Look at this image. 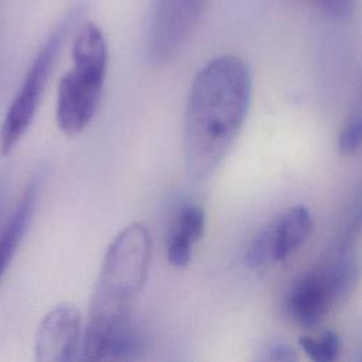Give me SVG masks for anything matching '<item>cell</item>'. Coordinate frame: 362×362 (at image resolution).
<instances>
[{
    "label": "cell",
    "instance_id": "cell-8",
    "mask_svg": "<svg viewBox=\"0 0 362 362\" xmlns=\"http://www.w3.org/2000/svg\"><path fill=\"white\" fill-rule=\"evenodd\" d=\"M81 313L72 304H58L38 324L34 358L38 362H69L79 356Z\"/></svg>",
    "mask_w": 362,
    "mask_h": 362
},
{
    "label": "cell",
    "instance_id": "cell-14",
    "mask_svg": "<svg viewBox=\"0 0 362 362\" xmlns=\"http://www.w3.org/2000/svg\"><path fill=\"white\" fill-rule=\"evenodd\" d=\"M259 359L264 362H293L298 359V355L288 342L274 339L262 348Z\"/></svg>",
    "mask_w": 362,
    "mask_h": 362
},
{
    "label": "cell",
    "instance_id": "cell-9",
    "mask_svg": "<svg viewBox=\"0 0 362 362\" xmlns=\"http://www.w3.org/2000/svg\"><path fill=\"white\" fill-rule=\"evenodd\" d=\"M41 187V177L35 175L27 184L21 199L6 226L0 230V280L8 269L33 219Z\"/></svg>",
    "mask_w": 362,
    "mask_h": 362
},
{
    "label": "cell",
    "instance_id": "cell-16",
    "mask_svg": "<svg viewBox=\"0 0 362 362\" xmlns=\"http://www.w3.org/2000/svg\"><path fill=\"white\" fill-rule=\"evenodd\" d=\"M4 195H6V189H4V181H3V178H0V223H1V219H3Z\"/></svg>",
    "mask_w": 362,
    "mask_h": 362
},
{
    "label": "cell",
    "instance_id": "cell-13",
    "mask_svg": "<svg viewBox=\"0 0 362 362\" xmlns=\"http://www.w3.org/2000/svg\"><path fill=\"white\" fill-rule=\"evenodd\" d=\"M192 243L178 236L168 235L167 239V260L174 267H185L192 257Z\"/></svg>",
    "mask_w": 362,
    "mask_h": 362
},
{
    "label": "cell",
    "instance_id": "cell-3",
    "mask_svg": "<svg viewBox=\"0 0 362 362\" xmlns=\"http://www.w3.org/2000/svg\"><path fill=\"white\" fill-rule=\"evenodd\" d=\"M72 69L59 81L55 117L68 136L81 133L93 119L107 72L109 51L103 31L86 23L72 45Z\"/></svg>",
    "mask_w": 362,
    "mask_h": 362
},
{
    "label": "cell",
    "instance_id": "cell-5",
    "mask_svg": "<svg viewBox=\"0 0 362 362\" xmlns=\"http://www.w3.org/2000/svg\"><path fill=\"white\" fill-rule=\"evenodd\" d=\"M78 11V8L71 10L45 40L11 100L0 127V153L3 156L14 148L30 127L65 37L79 14Z\"/></svg>",
    "mask_w": 362,
    "mask_h": 362
},
{
    "label": "cell",
    "instance_id": "cell-4",
    "mask_svg": "<svg viewBox=\"0 0 362 362\" xmlns=\"http://www.w3.org/2000/svg\"><path fill=\"white\" fill-rule=\"evenodd\" d=\"M356 270V260L346 247L331 252L291 283L286 296L288 318L304 329L318 327L331 308L349 294Z\"/></svg>",
    "mask_w": 362,
    "mask_h": 362
},
{
    "label": "cell",
    "instance_id": "cell-12",
    "mask_svg": "<svg viewBox=\"0 0 362 362\" xmlns=\"http://www.w3.org/2000/svg\"><path fill=\"white\" fill-rule=\"evenodd\" d=\"M362 137V119L359 112H354L344 123L338 136V150L344 156H354L361 148Z\"/></svg>",
    "mask_w": 362,
    "mask_h": 362
},
{
    "label": "cell",
    "instance_id": "cell-1",
    "mask_svg": "<svg viewBox=\"0 0 362 362\" xmlns=\"http://www.w3.org/2000/svg\"><path fill=\"white\" fill-rule=\"evenodd\" d=\"M151 260L148 229L133 222L110 242L92 293L79 359H130L140 349V335L132 321L136 297L146 284Z\"/></svg>",
    "mask_w": 362,
    "mask_h": 362
},
{
    "label": "cell",
    "instance_id": "cell-10",
    "mask_svg": "<svg viewBox=\"0 0 362 362\" xmlns=\"http://www.w3.org/2000/svg\"><path fill=\"white\" fill-rule=\"evenodd\" d=\"M298 345L314 362H332L341 351V339L331 329L321 332L318 337L301 335Z\"/></svg>",
    "mask_w": 362,
    "mask_h": 362
},
{
    "label": "cell",
    "instance_id": "cell-2",
    "mask_svg": "<svg viewBox=\"0 0 362 362\" xmlns=\"http://www.w3.org/2000/svg\"><path fill=\"white\" fill-rule=\"evenodd\" d=\"M252 72L236 55H221L195 75L184 115V160L191 178H208L223 161L246 122Z\"/></svg>",
    "mask_w": 362,
    "mask_h": 362
},
{
    "label": "cell",
    "instance_id": "cell-15",
    "mask_svg": "<svg viewBox=\"0 0 362 362\" xmlns=\"http://www.w3.org/2000/svg\"><path fill=\"white\" fill-rule=\"evenodd\" d=\"M327 16L334 18H346L354 13L356 0H310Z\"/></svg>",
    "mask_w": 362,
    "mask_h": 362
},
{
    "label": "cell",
    "instance_id": "cell-6",
    "mask_svg": "<svg viewBox=\"0 0 362 362\" xmlns=\"http://www.w3.org/2000/svg\"><path fill=\"white\" fill-rule=\"evenodd\" d=\"M206 0H153L147 21L144 55L150 65L171 61L188 42Z\"/></svg>",
    "mask_w": 362,
    "mask_h": 362
},
{
    "label": "cell",
    "instance_id": "cell-7",
    "mask_svg": "<svg viewBox=\"0 0 362 362\" xmlns=\"http://www.w3.org/2000/svg\"><path fill=\"white\" fill-rule=\"evenodd\" d=\"M313 216L307 206L286 208L269 219L252 238L245 253L249 269L262 270L284 262L311 236Z\"/></svg>",
    "mask_w": 362,
    "mask_h": 362
},
{
    "label": "cell",
    "instance_id": "cell-11",
    "mask_svg": "<svg viewBox=\"0 0 362 362\" xmlns=\"http://www.w3.org/2000/svg\"><path fill=\"white\" fill-rule=\"evenodd\" d=\"M205 232V211L197 204H188L178 212L170 235L195 245Z\"/></svg>",
    "mask_w": 362,
    "mask_h": 362
}]
</instances>
